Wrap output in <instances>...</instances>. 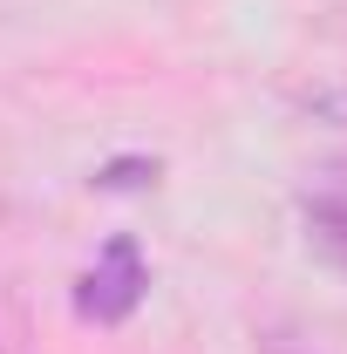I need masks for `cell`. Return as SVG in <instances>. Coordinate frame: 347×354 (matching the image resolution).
Segmentation results:
<instances>
[{
    "label": "cell",
    "mask_w": 347,
    "mask_h": 354,
    "mask_svg": "<svg viewBox=\"0 0 347 354\" xmlns=\"http://www.w3.org/2000/svg\"><path fill=\"white\" fill-rule=\"evenodd\" d=\"M300 232H306V252L327 259L334 272H347V150L313 164L300 184Z\"/></svg>",
    "instance_id": "7a4b0ae2"
},
{
    "label": "cell",
    "mask_w": 347,
    "mask_h": 354,
    "mask_svg": "<svg viewBox=\"0 0 347 354\" xmlns=\"http://www.w3.org/2000/svg\"><path fill=\"white\" fill-rule=\"evenodd\" d=\"M300 354H320V348H300Z\"/></svg>",
    "instance_id": "277c9868"
},
{
    "label": "cell",
    "mask_w": 347,
    "mask_h": 354,
    "mask_svg": "<svg viewBox=\"0 0 347 354\" xmlns=\"http://www.w3.org/2000/svg\"><path fill=\"white\" fill-rule=\"evenodd\" d=\"M143 293H150V266L136 252V239L116 232V239L95 252V266L75 279V313L95 320V327H123V320L143 307Z\"/></svg>",
    "instance_id": "6da1fadb"
},
{
    "label": "cell",
    "mask_w": 347,
    "mask_h": 354,
    "mask_svg": "<svg viewBox=\"0 0 347 354\" xmlns=\"http://www.w3.org/2000/svg\"><path fill=\"white\" fill-rule=\"evenodd\" d=\"M157 184V157H116L95 171V191H150Z\"/></svg>",
    "instance_id": "3957f363"
}]
</instances>
